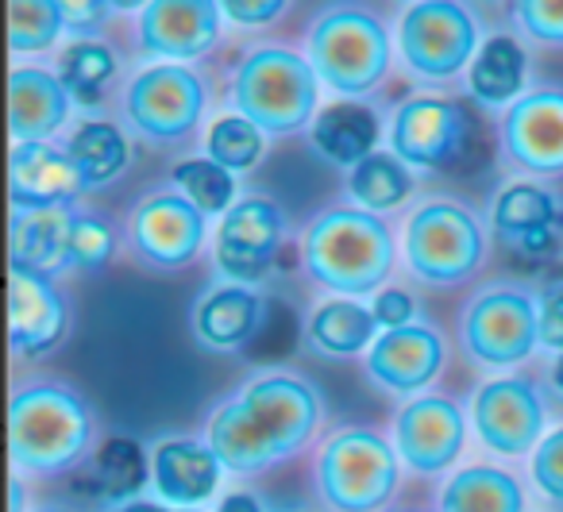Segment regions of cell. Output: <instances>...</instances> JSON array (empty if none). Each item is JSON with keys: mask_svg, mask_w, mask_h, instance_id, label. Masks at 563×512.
Returning <instances> with one entry per match:
<instances>
[{"mask_svg": "<svg viewBox=\"0 0 563 512\" xmlns=\"http://www.w3.org/2000/svg\"><path fill=\"white\" fill-rule=\"evenodd\" d=\"M467 443L463 409L444 393H421L394 416V450L413 474H444L460 463Z\"/></svg>", "mask_w": 563, "mask_h": 512, "instance_id": "9a60e30c", "label": "cell"}, {"mask_svg": "<svg viewBox=\"0 0 563 512\" xmlns=\"http://www.w3.org/2000/svg\"><path fill=\"white\" fill-rule=\"evenodd\" d=\"M498 143L514 170L537 178L563 174V89H532L501 112Z\"/></svg>", "mask_w": 563, "mask_h": 512, "instance_id": "2e32d148", "label": "cell"}, {"mask_svg": "<svg viewBox=\"0 0 563 512\" xmlns=\"http://www.w3.org/2000/svg\"><path fill=\"white\" fill-rule=\"evenodd\" d=\"M12 512H24V481H20V474L12 478Z\"/></svg>", "mask_w": 563, "mask_h": 512, "instance_id": "bcb514c9", "label": "cell"}, {"mask_svg": "<svg viewBox=\"0 0 563 512\" xmlns=\"http://www.w3.org/2000/svg\"><path fill=\"white\" fill-rule=\"evenodd\" d=\"M324 420V397L294 370L247 378L205 420V443L232 474H258L309 447Z\"/></svg>", "mask_w": 563, "mask_h": 512, "instance_id": "6da1fadb", "label": "cell"}, {"mask_svg": "<svg viewBox=\"0 0 563 512\" xmlns=\"http://www.w3.org/2000/svg\"><path fill=\"white\" fill-rule=\"evenodd\" d=\"M220 4L212 0H155L135 16V40L147 58L189 66L220 40Z\"/></svg>", "mask_w": 563, "mask_h": 512, "instance_id": "e0dca14e", "label": "cell"}, {"mask_svg": "<svg viewBox=\"0 0 563 512\" xmlns=\"http://www.w3.org/2000/svg\"><path fill=\"white\" fill-rule=\"evenodd\" d=\"M232 112L271 135H294L313 127L317 101H321V78H317L309 55L278 43H263L243 55L232 74Z\"/></svg>", "mask_w": 563, "mask_h": 512, "instance_id": "277c9868", "label": "cell"}, {"mask_svg": "<svg viewBox=\"0 0 563 512\" xmlns=\"http://www.w3.org/2000/svg\"><path fill=\"white\" fill-rule=\"evenodd\" d=\"M266 297L255 286L220 281L209 286L194 304V340L205 350H240L263 332Z\"/></svg>", "mask_w": 563, "mask_h": 512, "instance_id": "cb8c5ba5", "label": "cell"}, {"mask_svg": "<svg viewBox=\"0 0 563 512\" xmlns=\"http://www.w3.org/2000/svg\"><path fill=\"white\" fill-rule=\"evenodd\" d=\"M440 512H525V489L494 463H471L440 489Z\"/></svg>", "mask_w": 563, "mask_h": 512, "instance_id": "f1b7e54d", "label": "cell"}, {"mask_svg": "<svg viewBox=\"0 0 563 512\" xmlns=\"http://www.w3.org/2000/svg\"><path fill=\"white\" fill-rule=\"evenodd\" d=\"M471 143V116L460 101L437 93L409 97L394 109L390 151L409 170H448Z\"/></svg>", "mask_w": 563, "mask_h": 512, "instance_id": "7c38bea8", "label": "cell"}, {"mask_svg": "<svg viewBox=\"0 0 563 512\" xmlns=\"http://www.w3.org/2000/svg\"><path fill=\"white\" fill-rule=\"evenodd\" d=\"M220 478H224V466L201 439L170 435L151 450V486H155L158 501L174 512L209 504L220 489Z\"/></svg>", "mask_w": 563, "mask_h": 512, "instance_id": "ffe728a7", "label": "cell"}, {"mask_svg": "<svg viewBox=\"0 0 563 512\" xmlns=\"http://www.w3.org/2000/svg\"><path fill=\"white\" fill-rule=\"evenodd\" d=\"M398 263V243L383 216L336 204L313 216L301 235V266L309 281L336 297H371L386 289Z\"/></svg>", "mask_w": 563, "mask_h": 512, "instance_id": "3957f363", "label": "cell"}, {"mask_svg": "<svg viewBox=\"0 0 563 512\" xmlns=\"http://www.w3.org/2000/svg\"><path fill=\"white\" fill-rule=\"evenodd\" d=\"M78 209H12L9 224V263L20 270H35L55 278L58 270H70V232Z\"/></svg>", "mask_w": 563, "mask_h": 512, "instance_id": "d4e9b609", "label": "cell"}, {"mask_svg": "<svg viewBox=\"0 0 563 512\" xmlns=\"http://www.w3.org/2000/svg\"><path fill=\"white\" fill-rule=\"evenodd\" d=\"M552 389L563 397V355H555V363H552Z\"/></svg>", "mask_w": 563, "mask_h": 512, "instance_id": "7dc6e473", "label": "cell"}, {"mask_svg": "<svg viewBox=\"0 0 563 512\" xmlns=\"http://www.w3.org/2000/svg\"><path fill=\"white\" fill-rule=\"evenodd\" d=\"M363 363H367V378L383 393L421 397V389H429L444 374L448 347L437 327L413 320V324L378 335Z\"/></svg>", "mask_w": 563, "mask_h": 512, "instance_id": "ac0fdd59", "label": "cell"}, {"mask_svg": "<svg viewBox=\"0 0 563 512\" xmlns=\"http://www.w3.org/2000/svg\"><path fill=\"white\" fill-rule=\"evenodd\" d=\"M294 512H309V509H294Z\"/></svg>", "mask_w": 563, "mask_h": 512, "instance_id": "681fc988", "label": "cell"}, {"mask_svg": "<svg viewBox=\"0 0 563 512\" xmlns=\"http://www.w3.org/2000/svg\"><path fill=\"white\" fill-rule=\"evenodd\" d=\"M58 78L74 101H97L101 89L117 78V55L101 40H74L58 51Z\"/></svg>", "mask_w": 563, "mask_h": 512, "instance_id": "d6a6232c", "label": "cell"}, {"mask_svg": "<svg viewBox=\"0 0 563 512\" xmlns=\"http://www.w3.org/2000/svg\"><path fill=\"white\" fill-rule=\"evenodd\" d=\"M205 104H209V89L201 74L189 66L155 63L128 81L120 109H124V127L135 140L151 147H174L194 135Z\"/></svg>", "mask_w": 563, "mask_h": 512, "instance_id": "30bf717a", "label": "cell"}, {"mask_svg": "<svg viewBox=\"0 0 563 512\" xmlns=\"http://www.w3.org/2000/svg\"><path fill=\"white\" fill-rule=\"evenodd\" d=\"M537 316H540V347L563 355V281L552 278L537 293Z\"/></svg>", "mask_w": 563, "mask_h": 512, "instance_id": "ab89813d", "label": "cell"}, {"mask_svg": "<svg viewBox=\"0 0 563 512\" xmlns=\"http://www.w3.org/2000/svg\"><path fill=\"white\" fill-rule=\"evenodd\" d=\"M189 512H201V509H189Z\"/></svg>", "mask_w": 563, "mask_h": 512, "instance_id": "f907efd6", "label": "cell"}, {"mask_svg": "<svg viewBox=\"0 0 563 512\" xmlns=\"http://www.w3.org/2000/svg\"><path fill=\"white\" fill-rule=\"evenodd\" d=\"M313 481L332 512H383L401 486V458L383 432L344 427L321 443Z\"/></svg>", "mask_w": 563, "mask_h": 512, "instance_id": "52a82bcc", "label": "cell"}, {"mask_svg": "<svg viewBox=\"0 0 563 512\" xmlns=\"http://www.w3.org/2000/svg\"><path fill=\"white\" fill-rule=\"evenodd\" d=\"M544 420L548 409L537 386L517 374L483 381L471 397V424H475L483 447L494 455H532L544 439Z\"/></svg>", "mask_w": 563, "mask_h": 512, "instance_id": "5bb4252c", "label": "cell"}, {"mask_svg": "<svg viewBox=\"0 0 563 512\" xmlns=\"http://www.w3.org/2000/svg\"><path fill=\"white\" fill-rule=\"evenodd\" d=\"M120 247V232L104 212H78L70 232V270H104Z\"/></svg>", "mask_w": 563, "mask_h": 512, "instance_id": "8d00e7d4", "label": "cell"}, {"mask_svg": "<svg viewBox=\"0 0 563 512\" xmlns=\"http://www.w3.org/2000/svg\"><path fill=\"white\" fill-rule=\"evenodd\" d=\"M220 12L240 27H258V24L278 20L282 12H286V4H282V0H224Z\"/></svg>", "mask_w": 563, "mask_h": 512, "instance_id": "7bdbcfd3", "label": "cell"}, {"mask_svg": "<svg viewBox=\"0 0 563 512\" xmlns=\"http://www.w3.org/2000/svg\"><path fill=\"white\" fill-rule=\"evenodd\" d=\"M266 135L258 132L251 120L243 116H220L217 124L205 132V158H212L217 166H224L228 174H243L263 158Z\"/></svg>", "mask_w": 563, "mask_h": 512, "instance_id": "d590c367", "label": "cell"}, {"mask_svg": "<svg viewBox=\"0 0 563 512\" xmlns=\"http://www.w3.org/2000/svg\"><path fill=\"white\" fill-rule=\"evenodd\" d=\"M217 512H266L255 493H224Z\"/></svg>", "mask_w": 563, "mask_h": 512, "instance_id": "ee69618b", "label": "cell"}, {"mask_svg": "<svg viewBox=\"0 0 563 512\" xmlns=\"http://www.w3.org/2000/svg\"><path fill=\"white\" fill-rule=\"evenodd\" d=\"M109 512H174V509H166L163 501H128V504H112Z\"/></svg>", "mask_w": 563, "mask_h": 512, "instance_id": "f6af8a7d", "label": "cell"}, {"mask_svg": "<svg viewBox=\"0 0 563 512\" xmlns=\"http://www.w3.org/2000/svg\"><path fill=\"white\" fill-rule=\"evenodd\" d=\"M529 470H532V481H537L540 493L563 509V424L540 439V447L532 450Z\"/></svg>", "mask_w": 563, "mask_h": 512, "instance_id": "f35d334b", "label": "cell"}, {"mask_svg": "<svg viewBox=\"0 0 563 512\" xmlns=\"http://www.w3.org/2000/svg\"><path fill=\"white\" fill-rule=\"evenodd\" d=\"M409 193H413V170L394 151H375L355 170H347V197L363 212H375V216L390 212L406 204Z\"/></svg>", "mask_w": 563, "mask_h": 512, "instance_id": "4dcf8cb0", "label": "cell"}, {"mask_svg": "<svg viewBox=\"0 0 563 512\" xmlns=\"http://www.w3.org/2000/svg\"><path fill=\"white\" fill-rule=\"evenodd\" d=\"M35 512H70V509H63V504H43V509H35Z\"/></svg>", "mask_w": 563, "mask_h": 512, "instance_id": "c3c4849f", "label": "cell"}, {"mask_svg": "<svg viewBox=\"0 0 563 512\" xmlns=\"http://www.w3.org/2000/svg\"><path fill=\"white\" fill-rule=\"evenodd\" d=\"M93 481L104 501H140V489L151 486V458L135 439H109L93 455Z\"/></svg>", "mask_w": 563, "mask_h": 512, "instance_id": "1f68e13d", "label": "cell"}, {"mask_svg": "<svg viewBox=\"0 0 563 512\" xmlns=\"http://www.w3.org/2000/svg\"><path fill=\"white\" fill-rule=\"evenodd\" d=\"M66 155L74 158L86 189L109 186V181H117L120 174H124V166L132 163L124 127L109 124V120H86V124L66 140Z\"/></svg>", "mask_w": 563, "mask_h": 512, "instance_id": "f546056e", "label": "cell"}, {"mask_svg": "<svg viewBox=\"0 0 563 512\" xmlns=\"http://www.w3.org/2000/svg\"><path fill=\"white\" fill-rule=\"evenodd\" d=\"M66 32V16L58 0H12L9 4V47L12 55H40Z\"/></svg>", "mask_w": 563, "mask_h": 512, "instance_id": "e575fe53", "label": "cell"}, {"mask_svg": "<svg viewBox=\"0 0 563 512\" xmlns=\"http://www.w3.org/2000/svg\"><path fill=\"white\" fill-rule=\"evenodd\" d=\"M81 193H86V181H81L74 158L66 155V147H55V143L12 147V209H58V204H74Z\"/></svg>", "mask_w": 563, "mask_h": 512, "instance_id": "603a6c76", "label": "cell"}, {"mask_svg": "<svg viewBox=\"0 0 563 512\" xmlns=\"http://www.w3.org/2000/svg\"><path fill=\"white\" fill-rule=\"evenodd\" d=\"M494 235L517 247L521 255H548L560 243L563 201L540 181H509L494 197Z\"/></svg>", "mask_w": 563, "mask_h": 512, "instance_id": "7402d4cb", "label": "cell"}, {"mask_svg": "<svg viewBox=\"0 0 563 512\" xmlns=\"http://www.w3.org/2000/svg\"><path fill=\"white\" fill-rule=\"evenodd\" d=\"M74 97L47 66H16L9 78V132L12 147L51 143L70 120Z\"/></svg>", "mask_w": 563, "mask_h": 512, "instance_id": "44dd1931", "label": "cell"}, {"mask_svg": "<svg viewBox=\"0 0 563 512\" xmlns=\"http://www.w3.org/2000/svg\"><path fill=\"white\" fill-rule=\"evenodd\" d=\"M286 240V216L263 193H247L232 204L224 220L217 224L212 243V266L235 286H255L271 274L274 255Z\"/></svg>", "mask_w": 563, "mask_h": 512, "instance_id": "4fadbf2b", "label": "cell"}, {"mask_svg": "<svg viewBox=\"0 0 563 512\" xmlns=\"http://www.w3.org/2000/svg\"><path fill=\"white\" fill-rule=\"evenodd\" d=\"M529 55L514 35H490L467 70V97L486 112H509L525 97Z\"/></svg>", "mask_w": 563, "mask_h": 512, "instance_id": "4316f807", "label": "cell"}, {"mask_svg": "<svg viewBox=\"0 0 563 512\" xmlns=\"http://www.w3.org/2000/svg\"><path fill=\"white\" fill-rule=\"evenodd\" d=\"M97 412L81 389L63 378H32L12 389L9 447L16 474L55 478L93 450Z\"/></svg>", "mask_w": 563, "mask_h": 512, "instance_id": "7a4b0ae2", "label": "cell"}, {"mask_svg": "<svg viewBox=\"0 0 563 512\" xmlns=\"http://www.w3.org/2000/svg\"><path fill=\"white\" fill-rule=\"evenodd\" d=\"M378 340V320L367 304L352 297H332L309 312L306 343L321 358H355L367 355Z\"/></svg>", "mask_w": 563, "mask_h": 512, "instance_id": "83f0119b", "label": "cell"}, {"mask_svg": "<svg viewBox=\"0 0 563 512\" xmlns=\"http://www.w3.org/2000/svg\"><path fill=\"white\" fill-rule=\"evenodd\" d=\"M378 132H383V124H378V112L371 104L336 101L317 112L313 127H309V151L336 170H355L363 158L375 155Z\"/></svg>", "mask_w": 563, "mask_h": 512, "instance_id": "484cf974", "label": "cell"}, {"mask_svg": "<svg viewBox=\"0 0 563 512\" xmlns=\"http://www.w3.org/2000/svg\"><path fill=\"white\" fill-rule=\"evenodd\" d=\"M174 189H178L186 201H194L205 216L224 220L232 212L235 197V174H228L224 166H217L212 158H186V163L174 166L170 174Z\"/></svg>", "mask_w": 563, "mask_h": 512, "instance_id": "836d02e7", "label": "cell"}, {"mask_svg": "<svg viewBox=\"0 0 563 512\" xmlns=\"http://www.w3.org/2000/svg\"><path fill=\"white\" fill-rule=\"evenodd\" d=\"M112 4L104 0H63L66 32H74V40H97L104 24H109Z\"/></svg>", "mask_w": 563, "mask_h": 512, "instance_id": "60d3db41", "label": "cell"}, {"mask_svg": "<svg viewBox=\"0 0 563 512\" xmlns=\"http://www.w3.org/2000/svg\"><path fill=\"white\" fill-rule=\"evenodd\" d=\"M460 343L467 358L490 370L525 363L540 347L537 293L521 281H486L463 309Z\"/></svg>", "mask_w": 563, "mask_h": 512, "instance_id": "9c48e42d", "label": "cell"}, {"mask_svg": "<svg viewBox=\"0 0 563 512\" xmlns=\"http://www.w3.org/2000/svg\"><path fill=\"white\" fill-rule=\"evenodd\" d=\"M514 20L532 43L563 47V0H521L514 4Z\"/></svg>", "mask_w": 563, "mask_h": 512, "instance_id": "74e56055", "label": "cell"}, {"mask_svg": "<svg viewBox=\"0 0 563 512\" xmlns=\"http://www.w3.org/2000/svg\"><path fill=\"white\" fill-rule=\"evenodd\" d=\"M406 266L417 281L452 289L471 281L486 263V227L455 197H429L417 204L401 232Z\"/></svg>", "mask_w": 563, "mask_h": 512, "instance_id": "8992f818", "label": "cell"}, {"mask_svg": "<svg viewBox=\"0 0 563 512\" xmlns=\"http://www.w3.org/2000/svg\"><path fill=\"white\" fill-rule=\"evenodd\" d=\"M205 235H209V216L178 189L143 193L128 216V251L147 270H181L197 258Z\"/></svg>", "mask_w": 563, "mask_h": 512, "instance_id": "8fae6325", "label": "cell"}, {"mask_svg": "<svg viewBox=\"0 0 563 512\" xmlns=\"http://www.w3.org/2000/svg\"><path fill=\"white\" fill-rule=\"evenodd\" d=\"M70 332V304L55 278L35 270H9V340L20 358L51 355Z\"/></svg>", "mask_w": 563, "mask_h": 512, "instance_id": "d6986e66", "label": "cell"}, {"mask_svg": "<svg viewBox=\"0 0 563 512\" xmlns=\"http://www.w3.org/2000/svg\"><path fill=\"white\" fill-rule=\"evenodd\" d=\"M371 312H375V320H378V327L383 332H394V327H406V324H413V297L406 293V289H398V286H386V289H378L375 293V304H371Z\"/></svg>", "mask_w": 563, "mask_h": 512, "instance_id": "b9f144b4", "label": "cell"}, {"mask_svg": "<svg viewBox=\"0 0 563 512\" xmlns=\"http://www.w3.org/2000/svg\"><path fill=\"white\" fill-rule=\"evenodd\" d=\"M306 51L321 86L340 93V101H360L383 86L398 55L383 20L360 4H329L317 12Z\"/></svg>", "mask_w": 563, "mask_h": 512, "instance_id": "5b68a950", "label": "cell"}, {"mask_svg": "<svg viewBox=\"0 0 563 512\" xmlns=\"http://www.w3.org/2000/svg\"><path fill=\"white\" fill-rule=\"evenodd\" d=\"M398 58L401 70L421 86H448L463 74L478 55V24L475 12L455 0H417L406 4L398 20Z\"/></svg>", "mask_w": 563, "mask_h": 512, "instance_id": "ba28073f", "label": "cell"}]
</instances>
